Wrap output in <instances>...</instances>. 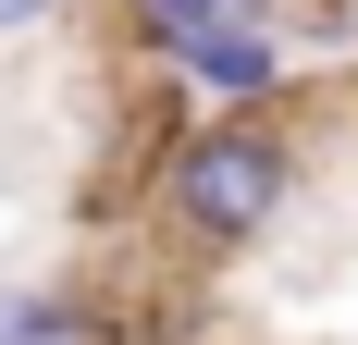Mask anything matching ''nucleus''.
Here are the masks:
<instances>
[{"label":"nucleus","mask_w":358,"mask_h":345,"mask_svg":"<svg viewBox=\"0 0 358 345\" xmlns=\"http://www.w3.org/2000/svg\"><path fill=\"white\" fill-rule=\"evenodd\" d=\"M124 13H136V25H148V50H161V62H173L185 37H210V25H235V13H248V0H124Z\"/></svg>","instance_id":"obj_4"},{"label":"nucleus","mask_w":358,"mask_h":345,"mask_svg":"<svg viewBox=\"0 0 358 345\" xmlns=\"http://www.w3.org/2000/svg\"><path fill=\"white\" fill-rule=\"evenodd\" d=\"M0 345H124V333L62 284H0Z\"/></svg>","instance_id":"obj_3"},{"label":"nucleus","mask_w":358,"mask_h":345,"mask_svg":"<svg viewBox=\"0 0 358 345\" xmlns=\"http://www.w3.org/2000/svg\"><path fill=\"white\" fill-rule=\"evenodd\" d=\"M74 0H0V37H37V25H62Z\"/></svg>","instance_id":"obj_5"},{"label":"nucleus","mask_w":358,"mask_h":345,"mask_svg":"<svg viewBox=\"0 0 358 345\" xmlns=\"http://www.w3.org/2000/svg\"><path fill=\"white\" fill-rule=\"evenodd\" d=\"M173 74H185V87H198L210 111H259L272 87H285V50H272V37H259L248 13H235V25L185 37V50H173Z\"/></svg>","instance_id":"obj_2"},{"label":"nucleus","mask_w":358,"mask_h":345,"mask_svg":"<svg viewBox=\"0 0 358 345\" xmlns=\"http://www.w3.org/2000/svg\"><path fill=\"white\" fill-rule=\"evenodd\" d=\"M161 198H173V222L198 247H248L259 222L296 198V148L272 136L259 111H210V124L161 161Z\"/></svg>","instance_id":"obj_1"}]
</instances>
